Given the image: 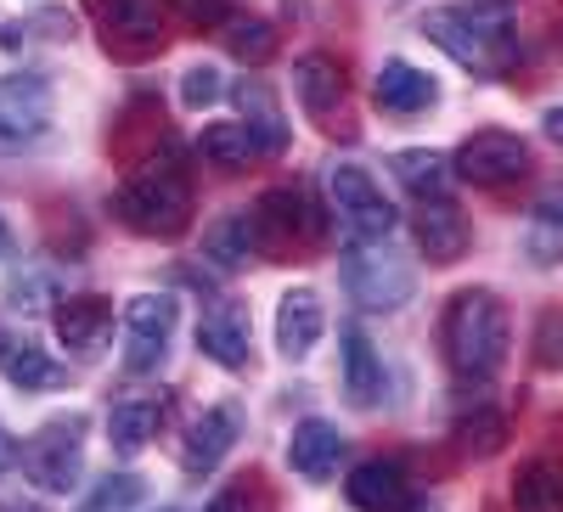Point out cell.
<instances>
[{"instance_id":"1","label":"cell","mask_w":563,"mask_h":512,"mask_svg":"<svg viewBox=\"0 0 563 512\" xmlns=\"http://www.w3.org/2000/svg\"><path fill=\"white\" fill-rule=\"evenodd\" d=\"M440 349H445V366L456 371L462 383H490L496 371L507 366V349H512V315H507V304L490 288H462L445 304Z\"/></svg>"},{"instance_id":"2","label":"cell","mask_w":563,"mask_h":512,"mask_svg":"<svg viewBox=\"0 0 563 512\" xmlns=\"http://www.w3.org/2000/svg\"><path fill=\"white\" fill-rule=\"evenodd\" d=\"M422 34L462 68L496 79L512 57H519V34H512L507 0H479V7H434L422 12Z\"/></svg>"},{"instance_id":"3","label":"cell","mask_w":563,"mask_h":512,"mask_svg":"<svg viewBox=\"0 0 563 512\" xmlns=\"http://www.w3.org/2000/svg\"><path fill=\"white\" fill-rule=\"evenodd\" d=\"M113 220L135 237H158L175 243L186 225H192V180L175 164H147L135 169L119 192H113Z\"/></svg>"},{"instance_id":"4","label":"cell","mask_w":563,"mask_h":512,"mask_svg":"<svg viewBox=\"0 0 563 512\" xmlns=\"http://www.w3.org/2000/svg\"><path fill=\"white\" fill-rule=\"evenodd\" d=\"M327 209L344 225L350 243H384L395 231V203L384 198V186L372 180L366 164L344 158V164H327Z\"/></svg>"},{"instance_id":"5","label":"cell","mask_w":563,"mask_h":512,"mask_svg":"<svg viewBox=\"0 0 563 512\" xmlns=\"http://www.w3.org/2000/svg\"><path fill=\"white\" fill-rule=\"evenodd\" d=\"M85 434H90V416L85 411H68V416H52L40 423L34 439L23 445V474L34 490L45 496H68L85 474Z\"/></svg>"},{"instance_id":"6","label":"cell","mask_w":563,"mask_h":512,"mask_svg":"<svg viewBox=\"0 0 563 512\" xmlns=\"http://www.w3.org/2000/svg\"><path fill=\"white\" fill-rule=\"evenodd\" d=\"M344 288H350V299L361 310L384 315V310H400L417 293V270H411V259H400L389 248V237L384 243H350V254H344Z\"/></svg>"},{"instance_id":"7","label":"cell","mask_w":563,"mask_h":512,"mask_svg":"<svg viewBox=\"0 0 563 512\" xmlns=\"http://www.w3.org/2000/svg\"><path fill=\"white\" fill-rule=\"evenodd\" d=\"M52 113H57V97H52V79L45 74H7L0 79V158L29 153L34 142H45Z\"/></svg>"},{"instance_id":"8","label":"cell","mask_w":563,"mask_h":512,"mask_svg":"<svg viewBox=\"0 0 563 512\" xmlns=\"http://www.w3.org/2000/svg\"><path fill=\"white\" fill-rule=\"evenodd\" d=\"M90 23L102 29V45L113 57H153L164 52V0H85Z\"/></svg>"},{"instance_id":"9","label":"cell","mask_w":563,"mask_h":512,"mask_svg":"<svg viewBox=\"0 0 563 512\" xmlns=\"http://www.w3.org/2000/svg\"><path fill=\"white\" fill-rule=\"evenodd\" d=\"M175 321H180V304L169 293H135L124 304V371H135V378L158 371L175 338Z\"/></svg>"},{"instance_id":"10","label":"cell","mask_w":563,"mask_h":512,"mask_svg":"<svg viewBox=\"0 0 563 512\" xmlns=\"http://www.w3.org/2000/svg\"><path fill=\"white\" fill-rule=\"evenodd\" d=\"M451 169L467 186H512L530 169V147H525V135H512V130H474L456 147Z\"/></svg>"},{"instance_id":"11","label":"cell","mask_w":563,"mask_h":512,"mask_svg":"<svg viewBox=\"0 0 563 512\" xmlns=\"http://www.w3.org/2000/svg\"><path fill=\"white\" fill-rule=\"evenodd\" d=\"M254 231H260V259H288L294 248L316 243L321 237V225L310 220V203L299 192H265L254 203Z\"/></svg>"},{"instance_id":"12","label":"cell","mask_w":563,"mask_h":512,"mask_svg":"<svg viewBox=\"0 0 563 512\" xmlns=\"http://www.w3.org/2000/svg\"><path fill=\"white\" fill-rule=\"evenodd\" d=\"M243 439V405L238 400H220V405H209L192 428H186V439H180V468L192 474V479H203V474H214L220 461L231 456V445Z\"/></svg>"},{"instance_id":"13","label":"cell","mask_w":563,"mask_h":512,"mask_svg":"<svg viewBox=\"0 0 563 512\" xmlns=\"http://www.w3.org/2000/svg\"><path fill=\"white\" fill-rule=\"evenodd\" d=\"M198 349L225 366V371H243L249 355H254V321H249V304L243 299H214L198 321Z\"/></svg>"},{"instance_id":"14","label":"cell","mask_w":563,"mask_h":512,"mask_svg":"<svg viewBox=\"0 0 563 512\" xmlns=\"http://www.w3.org/2000/svg\"><path fill=\"white\" fill-rule=\"evenodd\" d=\"M344 496H350L355 512H411L417 507V490H411V479H406V468H400L395 456L355 461Z\"/></svg>"},{"instance_id":"15","label":"cell","mask_w":563,"mask_h":512,"mask_svg":"<svg viewBox=\"0 0 563 512\" xmlns=\"http://www.w3.org/2000/svg\"><path fill=\"white\" fill-rule=\"evenodd\" d=\"M344 456H350V439L327 423V416H305V423L294 428V439H288V468L299 479H310V485L339 479Z\"/></svg>"},{"instance_id":"16","label":"cell","mask_w":563,"mask_h":512,"mask_svg":"<svg viewBox=\"0 0 563 512\" xmlns=\"http://www.w3.org/2000/svg\"><path fill=\"white\" fill-rule=\"evenodd\" d=\"M0 378L23 394H45V389H63L68 383V366L52 360V349H40V338L29 333H7L0 338Z\"/></svg>"},{"instance_id":"17","label":"cell","mask_w":563,"mask_h":512,"mask_svg":"<svg viewBox=\"0 0 563 512\" xmlns=\"http://www.w3.org/2000/svg\"><path fill=\"white\" fill-rule=\"evenodd\" d=\"M372 102L395 119H411V113H429L440 102V85H434V74L411 68L406 57H389L378 68V79H372Z\"/></svg>"},{"instance_id":"18","label":"cell","mask_w":563,"mask_h":512,"mask_svg":"<svg viewBox=\"0 0 563 512\" xmlns=\"http://www.w3.org/2000/svg\"><path fill=\"white\" fill-rule=\"evenodd\" d=\"M327 333V310H321V293L316 288H294V293H282L276 304V349L288 355V360H305Z\"/></svg>"},{"instance_id":"19","label":"cell","mask_w":563,"mask_h":512,"mask_svg":"<svg viewBox=\"0 0 563 512\" xmlns=\"http://www.w3.org/2000/svg\"><path fill=\"white\" fill-rule=\"evenodd\" d=\"M417 243L429 254V265H456L474 243V231H467L462 209L451 198H434V203H417Z\"/></svg>"},{"instance_id":"20","label":"cell","mask_w":563,"mask_h":512,"mask_svg":"<svg viewBox=\"0 0 563 512\" xmlns=\"http://www.w3.org/2000/svg\"><path fill=\"white\" fill-rule=\"evenodd\" d=\"M113 333V299L102 293H74L57 304V338L74 349V355H97Z\"/></svg>"},{"instance_id":"21","label":"cell","mask_w":563,"mask_h":512,"mask_svg":"<svg viewBox=\"0 0 563 512\" xmlns=\"http://www.w3.org/2000/svg\"><path fill=\"white\" fill-rule=\"evenodd\" d=\"M294 97L310 119H333L344 108V68L327 52H305L294 63Z\"/></svg>"},{"instance_id":"22","label":"cell","mask_w":563,"mask_h":512,"mask_svg":"<svg viewBox=\"0 0 563 512\" xmlns=\"http://www.w3.org/2000/svg\"><path fill=\"white\" fill-rule=\"evenodd\" d=\"M164 411H169L164 394H130V400H113V411H108V439H113V450H119V456L147 450V445L158 439Z\"/></svg>"},{"instance_id":"23","label":"cell","mask_w":563,"mask_h":512,"mask_svg":"<svg viewBox=\"0 0 563 512\" xmlns=\"http://www.w3.org/2000/svg\"><path fill=\"white\" fill-rule=\"evenodd\" d=\"M339 344H344V394H350V405H378L384 400V355H378V344L366 338V327H350L339 333Z\"/></svg>"},{"instance_id":"24","label":"cell","mask_w":563,"mask_h":512,"mask_svg":"<svg viewBox=\"0 0 563 512\" xmlns=\"http://www.w3.org/2000/svg\"><path fill=\"white\" fill-rule=\"evenodd\" d=\"M231 97H238V108H243V130L254 135V153L260 158H282V153H288V119H282L276 97H271L260 79H243Z\"/></svg>"},{"instance_id":"25","label":"cell","mask_w":563,"mask_h":512,"mask_svg":"<svg viewBox=\"0 0 563 512\" xmlns=\"http://www.w3.org/2000/svg\"><path fill=\"white\" fill-rule=\"evenodd\" d=\"M389 169H395V180L406 186L417 203L445 198V192H451V175H456L451 158H445V153H429V147H406V153H395Z\"/></svg>"},{"instance_id":"26","label":"cell","mask_w":563,"mask_h":512,"mask_svg":"<svg viewBox=\"0 0 563 512\" xmlns=\"http://www.w3.org/2000/svg\"><path fill=\"white\" fill-rule=\"evenodd\" d=\"M512 512H563V461L536 456L512 474Z\"/></svg>"},{"instance_id":"27","label":"cell","mask_w":563,"mask_h":512,"mask_svg":"<svg viewBox=\"0 0 563 512\" xmlns=\"http://www.w3.org/2000/svg\"><path fill=\"white\" fill-rule=\"evenodd\" d=\"M209 259H220L225 270H238L249 259H260V231H254V209H231L209 225Z\"/></svg>"},{"instance_id":"28","label":"cell","mask_w":563,"mask_h":512,"mask_svg":"<svg viewBox=\"0 0 563 512\" xmlns=\"http://www.w3.org/2000/svg\"><path fill=\"white\" fill-rule=\"evenodd\" d=\"M525 248H530L536 265H558V259H563V186H552V192L530 209Z\"/></svg>"},{"instance_id":"29","label":"cell","mask_w":563,"mask_h":512,"mask_svg":"<svg viewBox=\"0 0 563 512\" xmlns=\"http://www.w3.org/2000/svg\"><path fill=\"white\" fill-rule=\"evenodd\" d=\"M198 153H203L214 169H225V175H238V169H249V158H260V153H254V135H249L243 124H209L203 142H198Z\"/></svg>"},{"instance_id":"30","label":"cell","mask_w":563,"mask_h":512,"mask_svg":"<svg viewBox=\"0 0 563 512\" xmlns=\"http://www.w3.org/2000/svg\"><path fill=\"white\" fill-rule=\"evenodd\" d=\"M141 501H147V479L141 474H108V479L90 485V496L74 512H135Z\"/></svg>"},{"instance_id":"31","label":"cell","mask_w":563,"mask_h":512,"mask_svg":"<svg viewBox=\"0 0 563 512\" xmlns=\"http://www.w3.org/2000/svg\"><path fill=\"white\" fill-rule=\"evenodd\" d=\"M225 52L238 57V63H265L271 52H276V34H271V23L265 18H231L225 23Z\"/></svg>"},{"instance_id":"32","label":"cell","mask_w":563,"mask_h":512,"mask_svg":"<svg viewBox=\"0 0 563 512\" xmlns=\"http://www.w3.org/2000/svg\"><path fill=\"white\" fill-rule=\"evenodd\" d=\"M456 439H462L467 456H490V450H501V439H507V416L490 411V405H479L474 416H462V423H456Z\"/></svg>"},{"instance_id":"33","label":"cell","mask_w":563,"mask_h":512,"mask_svg":"<svg viewBox=\"0 0 563 512\" xmlns=\"http://www.w3.org/2000/svg\"><path fill=\"white\" fill-rule=\"evenodd\" d=\"M225 90H231V85H225V74H220L214 63H198V68H186V74H180V102L192 108V113L214 108Z\"/></svg>"},{"instance_id":"34","label":"cell","mask_w":563,"mask_h":512,"mask_svg":"<svg viewBox=\"0 0 563 512\" xmlns=\"http://www.w3.org/2000/svg\"><path fill=\"white\" fill-rule=\"evenodd\" d=\"M209 512H271V501L260 496V479H231L214 490Z\"/></svg>"},{"instance_id":"35","label":"cell","mask_w":563,"mask_h":512,"mask_svg":"<svg viewBox=\"0 0 563 512\" xmlns=\"http://www.w3.org/2000/svg\"><path fill=\"white\" fill-rule=\"evenodd\" d=\"M175 12L192 23V29H225V23H231L225 0H175Z\"/></svg>"},{"instance_id":"36","label":"cell","mask_w":563,"mask_h":512,"mask_svg":"<svg viewBox=\"0 0 563 512\" xmlns=\"http://www.w3.org/2000/svg\"><path fill=\"white\" fill-rule=\"evenodd\" d=\"M12 461H18V445H12V434H7V428H0V474H7Z\"/></svg>"},{"instance_id":"37","label":"cell","mask_w":563,"mask_h":512,"mask_svg":"<svg viewBox=\"0 0 563 512\" xmlns=\"http://www.w3.org/2000/svg\"><path fill=\"white\" fill-rule=\"evenodd\" d=\"M541 124H547L552 142H563V108H547V119H541Z\"/></svg>"},{"instance_id":"38","label":"cell","mask_w":563,"mask_h":512,"mask_svg":"<svg viewBox=\"0 0 563 512\" xmlns=\"http://www.w3.org/2000/svg\"><path fill=\"white\" fill-rule=\"evenodd\" d=\"M0 512H45V507H34V501H23V496H12V501H0Z\"/></svg>"},{"instance_id":"39","label":"cell","mask_w":563,"mask_h":512,"mask_svg":"<svg viewBox=\"0 0 563 512\" xmlns=\"http://www.w3.org/2000/svg\"><path fill=\"white\" fill-rule=\"evenodd\" d=\"M411 512H440V507H429V501H417V507H411Z\"/></svg>"},{"instance_id":"40","label":"cell","mask_w":563,"mask_h":512,"mask_svg":"<svg viewBox=\"0 0 563 512\" xmlns=\"http://www.w3.org/2000/svg\"><path fill=\"white\" fill-rule=\"evenodd\" d=\"M0 248H7V220H0Z\"/></svg>"},{"instance_id":"41","label":"cell","mask_w":563,"mask_h":512,"mask_svg":"<svg viewBox=\"0 0 563 512\" xmlns=\"http://www.w3.org/2000/svg\"><path fill=\"white\" fill-rule=\"evenodd\" d=\"M164 512H175V507H164Z\"/></svg>"}]
</instances>
